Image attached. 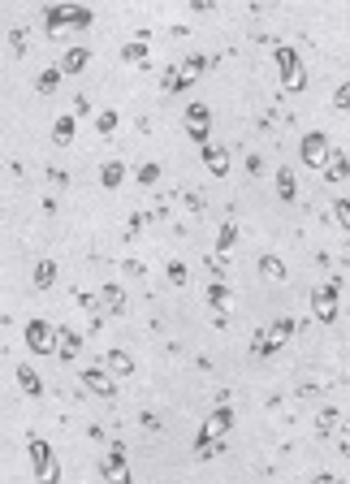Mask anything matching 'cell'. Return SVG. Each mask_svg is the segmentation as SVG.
Here are the masks:
<instances>
[{
  "label": "cell",
  "mask_w": 350,
  "mask_h": 484,
  "mask_svg": "<svg viewBox=\"0 0 350 484\" xmlns=\"http://www.w3.org/2000/svg\"><path fill=\"white\" fill-rule=\"evenodd\" d=\"M312 484H337V476H329V471H320V476H312Z\"/></svg>",
  "instance_id": "37"
},
{
  "label": "cell",
  "mask_w": 350,
  "mask_h": 484,
  "mask_svg": "<svg viewBox=\"0 0 350 484\" xmlns=\"http://www.w3.org/2000/svg\"><path fill=\"white\" fill-rule=\"evenodd\" d=\"M234 242H238V221H225L220 234H216V256H230Z\"/></svg>",
  "instance_id": "26"
},
{
  "label": "cell",
  "mask_w": 350,
  "mask_h": 484,
  "mask_svg": "<svg viewBox=\"0 0 350 484\" xmlns=\"http://www.w3.org/2000/svg\"><path fill=\"white\" fill-rule=\"evenodd\" d=\"M95 22V13L87 5H48L43 9V31L57 35V31H87Z\"/></svg>",
  "instance_id": "3"
},
{
  "label": "cell",
  "mask_w": 350,
  "mask_h": 484,
  "mask_svg": "<svg viewBox=\"0 0 350 484\" xmlns=\"http://www.w3.org/2000/svg\"><path fill=\"white\" fill-rule=\"evenodd\" d=\"M186 134H190L199 147H208V143H212V109L204 104V99L186 104Z\"/></svg>",
  "instance_id": "11"
},
{
  "label": "cell",
  "mask_w": 350,
  "mask_h": 484,
  "mask_svg": "<svg viewBox=\"0 0 350 484\" xmlns=\"http://www.w3.org/2000/svg\"><path fill=\"white\" fill-rule=\"evenodd\" d=\"M22 338H27V350H35V354H57V329L43 316H31L27 329H22Z\"/></svg>",
  "instance_id": "10"
},
{
  "label": "cell",
  "mask_w": 350,
  "mask_h": 484,
  "mask_svg": "<svg viewBox=\"0 0 350 484\" xmlns=\"http://www.w3.org/2000/svg\"><path fill=\"white\" fill-rule=\"evenodd\" d=\"M117 121H121V117H117V109H104V113H99V117H95V130H99V134H104V139H108V134L117 130Z\"/></svg>",
  "instance_id": "30"
},
{
  "label": "cell",
  "mask_w": 350,
  "mask_h": 484,
  "mask_svg": "<svg viewBox=\"0 0 350 484\" xmlns=\"http://www.w3.org/2000/svg\"><path fill=\"white\" fill-rule=\"evenodd\" d=\"M346 432H350V420H346Z\"/></svg>",
  "instance_id": "38"
},
{
  "label": "cell",
  "mask_w": 350,
  "mask_h": 484,
  "mask_svg": "<svg viewBox=\"0 0 350 484\" xmlns=\"http://www.w3.org/2000/svg\"><path fill=\"white\" fill-rule=\"evenodd\" d=\"M230 428H234V406L230 402H220L216 411L204 420V428L195 432V458H216L225 437H230Z\"/></svg>",
  "instance_id": "1"
},
{
  "label": "cell",
  "mask_w": 350,
  "mask_h": 484,
  "mask_svg": "<svg viewBox=\"0 0 350 484\" xmlns=\"http://www.w3.org/2000/svg\"><path fill=\"white\" fill-rule=\"evenodd\" d=\"M87 113H91V104H87V99L78 95V99H74V117H87Z\"/></svg>",
  "instance_id": "36"
},
{
  "label": "cell",
  "mask_w": 350,
  "mask_h": 484,
  "mask_svg": "<svg viewBox=\"0 0 350 484\" xmlns=\"http://www.w3.org/2000/svg\"><path fill=\"white\" fill-rule=\"evenodd\" d=\"M208 307L216 312V324H225V316H230V286H225L220 277L208 282Z\"/></svg>",
  "instance_id": "16"
},
{
  "label": "cell",
  "mask_w": 350,
  "mask_h": 484,
  "mask_svg": "<svg viewBox=\"0 0 350 484\" xmlns=\"http://www.w3.org/2000/svg\"><path fill=\"white\" fill-rule=\"evenodd\" d=\"M61 78H65V69L61 65H52V69H43L39 78H35V91L39 95H57V87H61Z\"/></svg>",
  "instance_id": "22"
},
{
  "label": "cell",
  "mask_w": 350,
  "mask_h": 484,
  "mask_svg": "<svg viewBox=\"0 0 350 484\" xmlns=\"http://www.w3.org/2000/svg\"><path fill=\"white\" fill-rule=\"evenodd\" d=\"M333 109L350 113V78H346V83H337V91H333Z\"/></svg>",
  "instance_id": "33"
},
{
  "label": "cell",
  "mask_w": 350,
  "mask_h": 484,
  "mask_svg": "<svg viewBox=\"0 0 350 484\" xmlns=\"http://www.w3.org/2000/svg\"><path fill=\"white\" fill-rule=\"evenodd\" d=\"M27 454H31L35 484H61V463H57V450L48 445L43 437H31V441H27Z\"/></svg>",
  "instance_id": "5"
},
{
  "label": "cell",
  "mask_w": 350,
  "mask_h": 484,
  "mask_svg": "<svg viewBox=\"0 0 350 484\" xmlns=\"http://www.w3.org/2000/svg\"><path fill=\"white\" fill-rule=\"evenodd\" d=\"M83 385L95 398H117V380H113V372L104 364H99V368H83Z\"/></svg>",
  "instance_id": "12"
},
{
  "label": "cell",
  "mask_w": 350,
  "mask_h": 484,
  "mask_svg": "<svg viewBox=\"0 0 350 484\" xmlns=\"http://www.w3.org/2000/svg\"><path fill=\"white\" fill-rule=\"evenodd\" d=\"M337 298H342V282H337V277H329V282H320V286L312 290V316H316L320 324H333V320L342 316Z\"/></svg>",
  "instance_id": "6"
},
{
  "label": "cell",
  "mask_w": 350,
  "mask_h": 484,
  "mask_svg": "<svg viewBox=\"0 0 350 484\" xmlns=\"http://www.w3.org/2000/svg\"><path fill=\"white\" fill-rule=\"evenodd\" d=\"M164 272H169V282H173V286H186V264H182V260H169Z\"/></svg>",
  "instance_id": "34"
},
{
  "label": "cell",
  "mask_w": 350,
  "mask_h": 484,
  "mask_svg": "<svg viewBox=\"0 0 350 484\" xmlns=\"http://www.w3.org/2000/svg\"><path fill=\"white\" fill-rule=\"evenodd\" d=\"M74 134H78V117H74V113H61V117L52 121V143H57V147H69Z\"/></svg>",
  "instance_id": "17"
},
{
  "label": "cell",
  "mask_w": 350,
  "mask_h": 484,
  "mask_svg": "<svg viewBox=\"0 0 350 484\" xmlns=\"http://www.w3.org/2000/svg\"><path fill=\"white\" fill-rule=\"evenodd\" d=\"M87 65H91V53H87V48H69V53L61 57V69H65V74H83Z\"/></svg>",
  "instance_id": "24"
},
{
  "label": "cell",
  "mask_w": 350,
  "mask_h": 484,
  "mask_svg": "<svg viewBox=\"0 0 350 484\" xmlns=\"http://www.w3.org/2000/svg\"><path fill=\"white\" fill-rule=\"evenodd\" d=\"M272 61H277V78H281V87L290 95L307 91V69H303V57H298L294 43H277L272 48Z\"/></svg>",
  "instance_id": "2"
},
{
  "label": "cell",
  "mask_w": 350,
  "mask_h": 484,
  "mask_svg": "<svg viewBox=\"0 0 350 484\" xmlns=\"http://www.w3.org/2000/svg\"><path fill=\"white\" fill-rule=\"evenodd\" d=\"M329 156H333V143L324 130H307L303 143H298V160L307 169H329Z\"/></svg>",
  "instance_id": "7"
},
{
  "label": "cell",
  "mask_w": 350,
  "mask_h": 484,
  "mask_svg": "<svg viewBox=\"0 0 350 484\" xmlns=\"http://www.w3.org/2000/svg\"><path fill=\"white\" fill-rule=\"evenodd\" d=\"M104 368H108L113 376H130V372H134V359H130L126 350H108V354H104Z\"/></svg>",
  "instance_id": "23"
},
{
  "label": "cell",
  "mask_w": 350,
  "mask_h": 484,
  "mask_svg": "<svg viewBox=\"0 0 350 484\" xmlns=\"http://www.w3.org/2000/svg\"><path fill=\"white\" fill-rule=\"evenodd\" d=\"M346 177H350V156L333 147V156H329V169H324V182H346Z\"/></svg>",
  "instance_id": "21"
},
{
  "label": "cell",
  "mask_w": 350,
  "mask_h": 484,
  "mask_svg": "<svg viewBox=\"0 0 350 484\" xmlns=\"http://www.w3.org/2000/svg\"><path fill=\"white\" fill-rule=\"evenodd\" d=\"M78 350H83V333L78 329H57V359H65V364H74L78 359Z\"/></svg>",
  "instance_id": "14"
},
{
  "label": "cell",
  "mask_w": 350,
  "mask_h": 484,
  "mask_svg": "<svg viewBox=\"0 0 350 484\" xmlns=\"http://www.w3.org/2000/svg\"><path fill=\"white\" fill-rule=\"evenodd\" d=\"M204 69H208V57H204V53H190V57H186L178 69H169V74H164V78H160V87H164V91H186V87H190V83H195Z\"/></svg>",
  "instance_id": "8"
},
{
  "label": "cell",
  "mask_w": 350,
  "mask_h": 484,
  "mask_svg": "<svg viewBox=\"0 0 350 484\" xmlns=\"http://www.w3.org/2000/svg\"><path fill=\"white\" fill-rule=\"evenodd\" d=\"M260 277H264V282H286V260L281 256H272V251H264V256H260Z\"/></svg>",
  "instance_id": "18"
},
{
  "label": "cell",
  "mask_w": 350,
  "mask_h": 484,
  "mask_svg": "<svg viewBox=\"0 0 350 484\" xmlns=\"http://www.w3.org/2000/svg\"><path fill=\"white\" fill-rule=\"evenodd\" d=\"M147 39H130L126 48H121V61H130V65H147Z\"/></svg>",
  "instance_id": "28"
},
{
  "label": "cell",
  "mask_w": 350,
  "mask_h": 484,
  "mask_svg": "<svg viewBox=\"0 0 350 484\" xmlns=\"http://www.w3.org/2000/svg\"><path fill=\"white\" fill-rule=\"evenodd\" d=\"M13 376H18L22 394H31V398H39V394H43V380H39V372H35L31 364H18V368H13Z\"/></svg>",
  "instance_id": "19"
},
{
  "label": "cell",
  "mask_w": 350,
  "mask_h": 484,
  "mask_svg": "<svg viewBox=\"0 0 350 484\" xmlns=\"http://www.w3.org/2000/svg\"><path fill=\"white\" fill-rule=\"evenodd\" d=\"M57 282V260H39L35 264V290H48Z\"/></svg>",
  "instance_id": "29"
},
{
  "label": "cell",
  "mask_w": 350,
  "mask_h": 484,
  "mask_svg": "<svg viewBox=\"0 0 350 484\" xmlns=\"http://www.w3.org/2000/svg\"><path fill=\"white\" fill-rule=\"evenodd\" d=\"M294 316H277L268 329H255V338H251V354H260V359H268V354H277L286 350V342L294 338Z\"/></svg>",
  "instance_id": "4"
},
{
  "label": "cell",
  "mask_w": 350,
  "mask_h": 484,
  "mask_svg": "<svg viewBox=\"0 0 350 484\" xmlns=\"http://www.w3.org/2000/svg\"><path fill=\"white\" fill-rule=\"evenodd\" d=\"M99 476H104L108 484H134V471H130V458L126 450H121L117 441L104 450V458H99Z\"/></svg>",
  "instance_id": "9"
},
{
  "label": "cell",
  "mask_w": 350,
  "mask_h": 484,
  "mask_svg": "<svg viewBox=\"0 0 350 484\" xmlns=\"http://www.w3.org/2000/svg\"><path fill=\"white\" fill-rule=\"evenodd\" d=\"M139 182H143V186H156V182H160V165H156V160L139 165Z\"/></svg>",
  "instance_id": "31"
},
{
  "label": "cell",
  "mask_w": 350,
  "mask_h": 484,
  "mask_svg": "<svg viewBox=\"0 0 350 484\" xmlns=\"http://www.w3.org/2000/svg\"><path fill=\"white\" fill-rule=\"evenodd\" d=\"M333 221L350 234V199H333Z\"/></svg>",
  "instance_id": "32"
},
{
  "label": "cell",
  "mask_w": 350,
  "mask_h": 484,
  "mask_svg": "<svg viewBox=\"0 0 350 484\" xmlns=\"http://www.w3.org/2000/svg\"><path fill=\"white\" fill-rule=\"evenodd\" d=\"M9 53H13V57L27 53V31H22V27H18V31H9Z\"/></svg>",
  "instance_id": "35"
},
{
  "label": "cell",
  "mask_w": 350,
  "mask_h": 484,
  "mask_svg": "<svg viewBox=\"0 0 350 484\" xmlns=\"http://www.w3.org/2000/svg\"><path fill=\"white\" fill-rule=\"evenodd\" d=\"M294 195H298L294 169H277V199H281V203H294Z\"/></svg>",
  "instance_id": "25"
},
{
  "label": "cell",
  "mask_w": 350,
  "mask_h": 484,
  "mask_svg": "<svg viewBox=\"0 0 350 484\" xmlns=\"http://www.w3.org/2000/svg\"><path fill=\"white\" fill-rule=\"evenodd\" d=\"M337 420H342L337 406H324V411L316 415V437H329V432H337Z\"/></svg>",
  "instance_id": "27"
},
{
  "label": "cell",
  "mask_w": 350,
  "mask_h": 484,
  "mask_svg": "<svg viewBox=\"0 0 350 484\" xmlns=\"http://www.w3.org/2000/svg\"><path fill=\"white\" fill-rule=\"evenodd\" d=\"M99 307H104L108 316H126V290H121V282L99 286Z\"/></svg>",
  "instance_id": "13"
},
{
  "label": "cell",
  "mask_w": 350,
  "mask_h": 484,
  "mask_svg": "<svg viewBox=\"0 0 350 484\" xmlns=\"http://www.w3.org/2000/svg\"><path fill=\"white\" fill-rule=\"evenodd\" d=\"M121 182H126V165H121V160H104V165H99V186H104V191H117Z\"/></svg>",
  "instance_id": "20"
},
{
  "label": "cell",
  "mask_w": 350,
  "mask_h": 484,
  "mask_svg": "<svg viewBox=\"0 0 350 484\" xmlns=\"http://www.w3.org/2000/svg\"><path fill=\"white\" fill-rule=\"evenodd\" d=\"M199 156H204V165H208V173H212V177H225V173H230V151H225L220 143L199 147Z\"/></svg>",
  "instance_id": "15"
}]
</instances>
